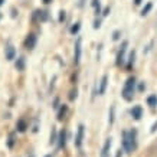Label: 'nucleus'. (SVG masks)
Wrapping results in <instances>:
<instances>
[{
	"label": "nucleus",
	"mask_w": 157,
	"mask_h": 157,
	"mask_svg": "<svg viewBox=\"0 0 157 157\" xmlns=\"http://www.w3.org/2000/svg\"><path fill=\"white\" fill-rule=\"evenodd\" d=\"M25 63H26V59H25V56H20L17 61H16V69L17 71H25Z\"/></svg>",
	"instance_id": "nucleus-11"
},
{
	"label": "nucleus",
	"mask_w": 157,
	"mask_h": 157,
	"mask_svg": "<svg viewBox=\"0 0 157 157\" xmlns=\"http://www.w3.org/2000/svg\"><path fill=\"white\" fill-rule=\"evenodd\" d=\"M79 29H81V23H79V22H76L74 26H71L69 32H71L72 35H75V33H78V32H79Z\"/></svg>",
	"instance_id": "nucleus-16"
},
{
	"label": "nucleus",
	"mask_w": 157,
	"mask_h": 157,
	"mask_svg": "<svg viewBox=\"0 0 157 157\" xmlns=\"http://www.w3.org/2000/svg\"><path fill=\"white\" fill-rule=\"evenodd\" d=\"M76 98V90L75 91H71V95H69V100L71 101H74Z\"/></svg>",
	"instance_id": "nucleus-21"
},
{
	"label": "nucleus",
	"mask_w": 157,
	"mask_h": 157,
	"mask_svg": "<svg viewBox=\"0 0 157 157\" xmlns=\"http://www.w3.org/2000/svg\"><path fill=\"white\" fill-rule=\"evenodd\" d=\"M3 3H5V0H0V6L3 5Z\"/></svg>",
	"instance_id": "nucleus-29"
},
{
	"label": "nucleus",
	"mask_w": 157,
	"mask_h": 157,
	"mask_svg": "<svg viewBox=\"0 0 157 157\" xmlns=\"http://www.w3.org/2000/svg\"><path fill=\"white\" fill-rule=\"evenodd\" d=\"M147 104L150 105V107H156L157 105V97L156 95H150L147 98Z\"/></svg>",
	"instance_id": "nucleus-14"
},
{
	"label": "nucleus",
	"mask_w": 157,
	"mask_h": 157,
	"mask_svg": "<svg viewBox=\"0 0 157 157\" xmlns=\"http://www.w3.org/2000/svg\"><path fill=\"white\" fill-rule=\"evenodd\" d=\"M113 39H114V40H118L120 39V30H115L114 35H113Z\"/></svg>",
	"instance_id": "nucleus-20"
},
{
	"label": "nucleus",
	"mask_w": 157,
	"mask_h": 157,
	"mask_svg": "<svg viewBox=\"0 0 157 157\" xmlns=\"http://www.w3.org/2000/svg\"><path fill=\"white\" fill-rule=\"evenodd\" d=\"M102 14H104V16H108V14H109V7H105L104 13H102Z\"/></svg>",
	"instance_id": "nucleus-25"
},
{
	"label": "nucleus",
	"mask_w": 157,
	"mask_h": 157,
	"mask_svg": "<svg viewBox=\"0 0 157 157\" xmlns=\"http://www.w3.org/2000/svg\"><path fill=\"white\" fill-rule=\"evenodd\" d=\"M65 17H67V14H65V12H63V10H61V12H59V22H63V20H65Z\"/></svg>",
	"instance_id": "nucleus-19"
},
{
	"label": "nucleus",
	"mask_w": 157,
	"mask_h": 157,
	"mask_svg": "<svg viewBox=\"0 0 157 157\" xmlns=\"http://www.w3.org/2000/svg\"><path fill=\"white\" fill-rule=\"evenodd\" d=\"M45 157H52V156H51V154H48V156H45Z\"/></svg>",
	"instance_id": "nucleus-30"
},
{
	"label": "nucleus",
	"mask_w": 157,
	"mask_h": 157,
	"mask_svg": "<svg viewBox=\"0 0 157 157\" xmlns=\"http://www.w3.org/2000/svg\"><path fill=\"white\" fill-rule=\"evenodd\" d=\"M65 138H67V133L62 130L61 133H59V147H63V146H65V143H67Z\"/></svg>",
	"instance_id": "nucleus-12"
},
{
	"label": "nucleus",
	"mask_w": 157,
	"mask_h": 157,
	"mask_svg": "<svg viewBox=\"0 0 157 157\" xmlns=\"http://www.w3.org/2000/svg\"><path fill=\"white\" fill-rule=\"evenodd\" d=\"M151 7H153V3H150V2H148L147 5H146V7H144V9L141 10V14H143V16H146V14H148V12L151 10Z\"/></svg>",
	"instance_id": "nucleus-17"
},
{
	"label": "nucleus",
	"mask_w": 157,
	"mask_h": 157,
	"mask_svg": "<svg viewBox=\"0 0 157 157\" xmlns=\"http://www.w3.org/2000/svg\"><path fill=\"white\" fill-rule=\"evenodd\" d=\"M144 88H146V85H144L143 82H141V84H140V86H138V90H140V91H144Z\"/></svg>",
	"instance_id": "nucleus-26"
},
{
	"label": "nucleus",
	"mask_w": 157,
	"mask_h": 157,
	"mask_svg": "<svg viewBox=\"0 0 157 157\" xmlns=\"http://www.w3.org/2000/svg\"><path fill=\"white\" fill-rule=\"evenodd\" d=\"M134 90H136V78L134 76H130L128 79L125 81L124 84V88H123V97L125 101H131L134 97Z\"/></svg>",
	"instance_id": "nucleus-2"
},
{
	"label": "nucleus",
	"mask_w": 157,
	"mask_h": 157,
	"mask_svg": "<svg viewBox=\"0 0 157 157\" xmlns=\"http://www.w3.org/2000/svg\"><path fill=\"white\" fill-rule=\"evenodd\" d=\"M67 111H68V107L67 105H62L61 111L58 113V120H63V117H65V114H67Z\"/></svg>",
	"instance_id": "nucleus-15"
},
{
	"label": "nucleus",
	"mask_w": 157,
	"mask_h": 157,
	"mask_svg": "<svg viewBox=\"0 0 157 157\" xmlns=\"http://www.w3.org/2000/svg\"><path fill=\"white\" fill-rule=\"evenodd\" d=\"M134 62V52H131L130 53V62H128V68L131 67V63Z\"/></svg>",
	"instance_id": "nucleus-23"
},
{
	"label": "nucleus",
	"mask_w": 157,
	"mask_h": 157,
	"mask_svg": "<svg viewBox=\"0 0 157 157\" xmlns=\"http://www.w3.org/2000/svg\"><path fill=\"white\" fill-rule=\"evenodd\" d=\"M140 3H141V0H134V5H136V6H138Z\"/></svg>",
	"instance_id": "nucleus-27"
},
{
	"label": "nucleus",
	"mask_w": 157,
	"mask_h": 157,
	"mask_svg": "<svg viewBox=\"0 0 157 157\" xmlns=\"http://www.w3.org/2000/svg\"><path fill=\"white\" fill-rule=\"evenodd\" d=\"M35 45H36V35L35 33L28 35V38L25 39V48L29 49V51H32V49L35 48Z\"/></svg>",
	"instance_id": "nucleus-3"
},
{
	"label": "nucleus",
	"mask_w": 157,
	"mask_h": 157,
	"mask_svg": "<svg viewBox=\"0 0 157 157\" xmlns=\"http://www.w3.org/2000/svg\"><path fill=\"white\" fill-rule=\"evenodd\" d=\"M14 56H16L14 48L13 46H7V48H6V59H7V61H12V59H14Z\"/></svg>",
	"instance_id": "nucleus-10"
},
{
	"label": "nucleus",
	"mask_w": 157,
	"mask_h": 157,
	"mask_svg": "<svg viewBox=\"0 0 157 157\" xmlns=\"http://www.w3.org/2000/svg\"><path fill=\"white\" fill-rule=\"evenodd\" d=\"M107 82H108V76L104 75L102 76V79H101V82H100V90H98V94H100V95L105 94V90H107Z\"/></svg>",
	"instance_id": "nucleus-8"
},
{
	"label": "nucleus",
	"mask_w": 157,
	"mask_h": 157,
	"mask_svg": "<svg viewBox=\"0 0 157 157\" xmlns=\"http://www.w3.org/2000/svg\"><path fill=\"white\" fill-rule=\"evenodd\" d=\"M43 2H45V3H51L52 0H43Z\"/></svg>",
	"instance_id": "nucleus-28"
},
{
	"label": "nucleus",
	"mask_w": 157,
	"mask_h": 157,
	"mask_svg": "<svg viewBox=\"0 0 157 157\" xmlns=\"http://www.w3.org/2000/svg\"><path fill=\"white\" fill-rule=\"evenodd\" d=\"M81 61V39H76L75 42V55H74V62L75 65H78Z\"/></svg>",
	"instance_id": "nucleus-6"
},
{
	"label": "nucleus",
	"mask_w": 157,
	"mask_h": 157,
	"mask_svg": "<svg viewBox=\"0 0 157 157\" xmlns=\"http://www.w3.org/2000/svg\"><path fill=\"white\" fill-rule=\"evenodd\" d=\"M127 46H128V42H123V46H121L118 55H117V65H121V63H124V56H125Z\"/></svg>",
	"instance_id": "nucleus-5"
},
{
	"label": "nucleus",
	"mask_w": 157,
	"mask_h": 157,
	"mask_svg": "<svg viewBox=\"0 0 157 157\" xmlns=\"http://www.w3.org/2000/svg\"><path fill=\"white\" fill-rule=\"evenodd\" d=\"M100 26H101V22H100V20H95V22H94V28L98 29Z\"/></svg>",
	"instance_id": "nucleus-24"
},
{
	"label": "nucleus",
	"mask_w": 157,
	"mask_h": 157,
	"mask_svg": "<svg viewBox=\"0 0 157 157\" xmlns=\"http://www.w3.org/2000/svg\"><path fill=\"white\" fill-rule=\"evenodd\" d=\"M49 14L46 10H36L33 13V20H40V22H45V20H48Z\"/></svg>",
	"instance_id": "nucleus-7"
},
{
	"label": "nucleus",
	"mask_w": 157,
	"mask_h": 157,
	"mask_svg": "<svg viewBox=\"0 0 157 157\" xmlns=\"http://www.w3.org/2000/svg\"><path fill=\"white\" fill-rule=\"evenodd\" d=\"M17 130H19V131H25V130H26V123H25L23 120H19V121H17Z\"/></svg>",
	"instance_id": "nucleus-18"
},
{
	"label": "nucleus",
	"mask_w": 157,
	"mask_h": 157,
	"mask_svg": "<svg viewBox=\"0 0 157 157\" xmlns=\"http://www.w3.org/2000/svg\"><path fill=\"white\" fill-rule=\"evenodd\" d=\"M131 115H133L136 120H140V118H141V115H143V108H141L140 105L134 107V108L131 109Z\"/></svg>",
	"instance_id": "nucleus-9"
},
{
	"label": "nucleus",
	"mask_w": 157,
	"mask_h": 157,
	"mask_svg": "<svg viewBox=\"0 0 157 157\" xmlns=\"http://www.w3.org/2000/svg\"><path fill=\"white\" fill-rule=\"evenodd\" d=\"M109 146H111V138H108V140L105 141L104 148H102V157H107V156H108V148H109Z\"/></svg>",
	"instance_id": "nucleus-13"
},
{
	"label": "nucleus",
	"mask_w": 157,
	"mask_h": 157,
	"mask_svg": "<svg viewBox=\"0 0 157 157\" xmlns=\"http://www.w3.org/2000/svg\"><path fill=\"white\" fill-rule=\"evenodd\" d=\"M84 131H85V127L84 125H79L78 127V133H76V137H75V146L78 148H81L82 146V140H84Z\"/></svg>",
	"instance_id": "nucleus-4"
},
{
	"label": "nucleus",
	"mask_w": 157,
	"mask_h": 157,
	"mask_svg": "<svg viewBox=\"0 0 157 157\" xmlns=\"http://www.w3.org/2000/svg\"><path fill=\"white\" fill-rule=\"evenodd\" d=\"M113 115H114V107L111 108V115H109V124L114 123V118H113Z\"/></svg>",
	"instance_id": "nucleus-22"
},
{
	"label": "nucleus",
	"mask_w": 157,
	"mask_h": 157,
	"mask_svg": "<svg viewBox=\"0 0 157 157\" xmlns=\"http://www.w3.org/2000/svg\"><path fill=\"white\" fill-rule=\"evenodd\" d=\"M123 148L127 153L136 150V131H124L123 133Z\"/></svg>",
	"instance_id": "nucleus-1"
}]
</instances>
